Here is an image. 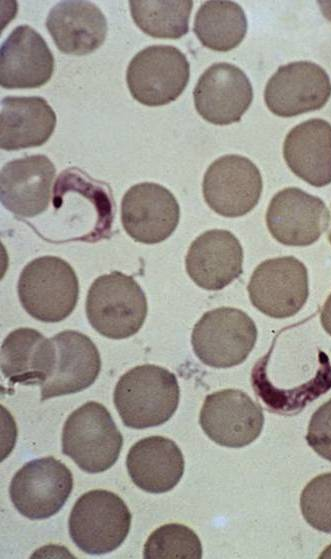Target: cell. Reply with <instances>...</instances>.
Returning <instances> with one entry per match:
<instances>
[{"instance_id":"obj_1","label":"cell","mask_w":331,"mask_h":559,"mask_svg":"<svg viewBox=\"0 0 331 559\" xmlns=\"http://www.w3.org/2000/svg\"><path fill=\"white\" fill-rule=\"evenodd\" d=\"M180 397L174 373L154 364L136 366L118 380L113 401L123 424L145 429L167 422L177 410Z\"/></svg>"},{"instance_id":"obj_2","label":"cell","mask_w":331,"mask_h":559,"mask_svg":"<svg viewBox=\"0 0 331 559\" xmlns=\"http://www.w3.org/2000/svg\"><path fill=\"white\" fill-rule=\"evenodd\" d=\"M86 316L99 334L124 339L136 334L147 316V299L133 277L119 271L99 276L86 298Z\"/></svg>"},{"instance_id":"obj_3","label":"cell","mask_w":331,"mask_h":559,"mask_svg":"<svg viewBox=\"0 0 331 559\" xmlns=\"http://www.w3.org/2000/svg\"><path fill=\"white\" fill-rule=\"evenodd\" d=\"M62 453L84 472L101 473L120 455L123 437L110 412L101 403L89 401L74 410L62 429Z\"/></svg>"},{"instance_id":"obj_4","label":"cell","mask_w":331,"mask_h":559,"mask_svg":"<svg viewBox=\"0 0 331 559\" xmlns=\"http://www.w3.org/2000/svg\"><path fill=\"white\" fill-rule=\"evenodd\" d=\"M17 291L21 305L31 317L55 323L66 319L75 309L79 284L68 262L42 256L23 268Z\"/></svg>"},{"instance_id":"obj_5","label":"cell","mask_w":331,"mask_h":559,"mask_svg":"<svg viewBox=\"0 0 331 559\" xmlns=\"http://www.w3.org/2000/svg\"><path fill=\"white\" fill-rule=\"evenodd\" d=\"M132 515L125 502L107 490H91L75 502L68 520L74 544L87 554H106L126 539Z\"/></svg>"},{"instance_id":"obj_6","label":"cell","mask_w":331,"mask_h":559,"mask_svg":"<svg viewBox=\"0 0 331 559\" xmlns=\"http://www.w3.org/2000/svg\"><path fill=\"white\" fill-rule=\"evenodd\" d=\"M257 328L242 310L220 307L195 324L191 344L195 355L213 368H230L246 360L255 346Z\"/></svg>"},{"instance_id":"obj_7","label":"cell","mask_w":331,"mask_h":559,"mask_svg":"<svg viewBox=\"0 0 331 559\" xmlns=\"http://www.w3.org/2000/svg\"><path fill=\"white\" fill-rule=\"evenodd\" d=\"M190 77V64L175 46L151 45L129 62L126 82L132 97L146 106H161L175 101Z\"/></svg>"},{"instance_id":"obj_8","label":"cell","mask_w":331,"mask_h":559,"mask_svg":"<svg viewBox=\"0 0 331 559\" xmlns=\"http://www.w3.org/2000/svg\"><path fill=\"white\" fill-rule=\"evenodd\" d=\"M73 485L70 469L48 456L25 463L11 480L9 495L21 515L30 520H43L61 510Z\"/></svg>"},{"instance_id":"obj_9","label":"cell","mask_w":331,"mask_h":559,"mask_svg":"<svg viewBox=\"0 0 331 559\" xmlns=\"http://www.w3.org/2000/svg\"><path fill=\"white\" fill-rule=\"evenodd\" d=\"M247 290L263 314L277 319L294 316L308 298L307 269L292 256L265 260L254 270Z\"/></svg>"},{"instance_id":"obj_10","label":"cell","mask_w":331,"mask_h":559,"mask_svg":"<svg viewBox=\"0 0 331 559\" xmlns=\"http://www.w3.org/2000/svg\"><path fill=\"white\" fill-rule=\"evenodd\" d=\"M263 189L257 166L247 157L229 154L212 162L202 184L208 206L224 217H240L259 202Z\"/></svg>"},{"instance_id":"obj_11","label":"cell","mask_w":331,"mask_h":559,"mask_svg":"<svg viewBox=\"0 0 331 559\" xmlns=\"http://www.w3.org/2000/svg\"><path fill=\"white\" fill-rule=\"evenodd\" d=\"M199 424L218 445L241 448L259 437L264 414L261 406L245 392L223 389L206 396Z\"/></svg>"},{"instance_id":"obj_12","label":"cell","mask_w":331,"mask_h":559,"mask_svg":"<svg viewBox=\"0 0 331 559\" xmlns=\"http://www.w3.org/2000/svg\"><path fill=\"white\" fill-rule=\"evenodd\" d=\"M330 96L328 74L311 61H296L280 66L264 90L267 108L279 117H293L319 110Z\"/></svg>"},{"instance_id":"obj_13","label":"cell","mask_w":331,"mask_h":559,"mask_svg":"<svg viewBox=\"0 0 331 559\" xmlns=\"http://www.w3.org/2000/svg\"><path fill=\"white\" fill-rule=\"evenodd\" d=\"M272 237L288 246H308L326 231L330 213L323 200L297 187L277 192L266 212Z\"/></svg>"},{"instance_id":"obj_14","label":"cell","mask_w":331,"mask_h":559,"mask_svg":"<svg viewBox=\"0 0 331 559\" xmlns=\"http://www.w3.org/2000/svg\"><path fill=\"white\" fill-rule=\"evenodd\" d=\"M198 114L215 125L239 122L253 100L247 75L237 66L219 62L209 66L193 90Z\"/></svg>"},{"instance_id":"obj_15","label":"cell","mask_w":331,"mask_h":559,"mask_svg":"<svg viewBox=\"0 0 331 559\" xmlns=\"http://www.w3.org/2000/svg\"><path fill=\"white\" fill-rule=\"evenodd\" d=\"M180 218L179 204L165 187L139 183L127 190L121 202V222L137 242L156 244L167 239Z\"/></svg>"},{"instance_id":"obj_16","label":"cell","mask_w":331,"mask_h":559,"mask_svg":"<svg viewBox=\"0 0 331 559\" xmlns=\"http://www.w3.org/2000/svg\"><path fill=\"white\" fill-rule=\"evenodd\" d=\"M55 166L45 155H31L7 162L1 169V204L14 215L32 218L50 202Z\"/></svg>"},{"instance_id":"obj_17","label":"cell","mask_w":331,"mask_h":559,"mask_svg":"<svg viewBox=\"0 0 331 559\" xmlns=\"http://www.w3.org/2000/svg\"><path fill=\"white\" fill-rule=\"evenodd\" d=\"M54 70V58L43 37L32 27L12 30L0 49V85L5 89L38 88Z\"/></svg>"},{"instance_id":"obj_18","label":"cell","mask_w":331,"mask_h":559,"mask_svg":"<svg viewBox=\"0 0 331 559\" xmlns=\"http://www.w3.org/2000/svg\"><path fill=\"white\" fill-rule=\"evenodd\" d=\"M56 349L54 369L40 386L43 402L49 398L80 392L91 386L101 369L100 354L85 334L64 330L52 337Z\"/></svg>"},{"instance_id":"obj_19","label":"cell","mask_w":331,"mask_h":559,"mask_svg":"<svg viewBox=\"0 0 331 559\" xmlns=\"http://www.w3.org/2000/svg\"><path fill=\"white\" fill-rule=\"evenodd\" d=\"M185 265L196 285L205 290H220L241 275L243 249L231 232L208 230L191 243Z\"/></svg>"},{"instance_id":"obj_20","label":"cell","mask_w":331,"mask_h":559,"mask_svg":"<svg viewBox=\"0 0 331 559\" xmlns=\"http://www.w3.org/2000/svg\"><path fill=\"white\" fill-rule=\"evenodd\" d=\"M46 27L57 48L71 55H86L99 48L107 34V21L99 7L85 0L55 4Z\"/></svg>"},{"instance_id":"obj_21","label":"cell","mask_w":331,"mask_h":559,"mask_svg":"<svg viewBox=\"0 0 331 559\" xmlns=\"http://www.w3.org/2000/svg\"><path fill=\"white\" fill-rule=\"evenodd\" d=\"M132 482L148 493H165L180 481L185 469L178 445L163 436H149L137 441L126 457Z\"/></svg>"},{"instance_id":"obj_22","label":"cell","mask_w":331,"mask_h":559,"mask_svg":"<svg viewBox=\"0 0 331 559\" xmlns=\"http://www.w3.org/2000/svg\"><path fill=\"white\" fill-rule=\"evenodd\" d=\"M283 156L290 170L315 187L331 183V124L313 118L293 127L285 137Z\"/></svg>"},{"instance_id":"obj_23","label":"cell","mask_w":331,"mask_h":559,"mask_svg":"<svg viewBox=\"0 0 331 559\" xmlns=\"http://www.w3.org/2000/svg\"><path fill=\"white\" fill-rule=\"evenodd\" d=\"M56 361L52 339L32 328H18L1 345V372L11 384L42 386Z\"/></svg>"},{"instance_id":"obj_24","label":"cell","mask_w":331,"mask_h":559,"mask_svg":"<svg viewBox=\"0 0 331 559\" xmlns=\"http://www.w3.org/2000/svg\"><path fill=\"white\" fill-rule=\"evenodd\" d=\"M56 126V114L38 96H8L1 101L0 146L11 151L44 144Z\"/></svg>"},{"instance_id":"obj_25","label":"cell","mask_w":331,"mask_h":559,"mask_svg":"<svg viewBox=\"0 0 331 559\" xmlns=\"http://www.w3.org/2000/svg\"><path fill=\"white\" fill-rule=\"evenodd\" d=\"M247 27L246 15L239 4L205 1L196 12L193 30L203 46L226 52L242 42Z\"/></svg>"},{"instance_id":"obj_26","label":"cell","mask_w":331,"mask_h":559,"mask_svg":"<svg viewBox=\"0 0 331 559\" xmlns=\"http://www.w3.org/2000/svg\"><path fill=\"white\" fill-rule=\"evenodd\" d=\"M129 6L135 24L151 37L178 39L189 30L191 0H139Z\"/></svg>"},{"instance_id":"obj_27","label":"cell","mask_w":331,"mask_h":559,"mask_svg":"<svg viewBox=\"0 0 331 559\" xmlns=\"http://www.w3.org/2000/svg\"><path fill=\"white\" fill-rule=\"evenodd\" d=\"M143 555L146 559H200L202 545L192 529L183 524L170 523L150 534Z\"/></svg>"},{"instance_id":"obj_28","label":"cell","mask_w":331,"mask_h":559,"mask_svg":"<svg viewBox=\"0 0 331 559\" xmlns=\"http://www.w3.org/2000/svg\"><path fill=\"white\" fill-rule=\"evenodd\" d=\"M300 508L310 526L331 533V472L316 476L304 487Z\"/></svg>"},{"instance_id":"obj_29","label":"cell","mask_w":331,"mask_h":559,"mask_svg":"<svg viewBox=\"0 0 331 559\" xmlns=\"http://www.w3.org/2000/svg\"><path fill=\"white\" fill-rule=\"evenodd\" d=\"M306 441L319 456L331 461V399L312 414Z\"/></svg>"},{"instance_id":"obj_30","label":"cell","mask_w":331,"mask_h":559,"mask_svg":"<svg viewBox=\"0 0 331 559\" xmlns=\"http://www.w3.org/2000/svg\"><path fill=\"white\" fill-rule=\"evenodd\" d=\"M320 320L324 330L331 336V294L323 305L320 313Z\"/></svg>"},{"instance_id":"obj_31","label":"cell","mask_w":331,"mask_h":559,"mask_svg":"<svg viewBox=\"0 0 331 559\" xmlns=\"http://www.w3.org/2000/svg\"><path fill=\"white\" fill-rule=\"evenodd\" d=\"M321 12L331 21V2H318Z\"/></svg>"},{"instance_id":"obj_32","label":"cell","mask_w":331,"mask_h":559,"mask_svg":"<svg viewBox=\"0 0 331 559\" xmlns=\"http://www.w3.org/2000/svg\"><path fill=\"white\" fill-rule=\"evenodd\" d=\"M328 240H329V242H330V244H331V228H330L329 231H328Z\"/></svg>"}]
</instances>
